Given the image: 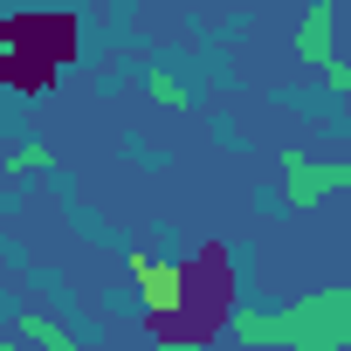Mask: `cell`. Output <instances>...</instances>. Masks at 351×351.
Here are the masks:
<instances>
[{
	"instance_id": "obj_13",
	"label": "cell",
	"mask_w": 351,
	"mask_h": 351,
	"mask_svg": "<svg viewBox=\"0 0 351 351\" xmlns=\"http://www.w3.org/2000/svg\"><path fill=\"white\" fill-rule=\"evenodd\" d=\"M0 351H14V337H0Z\"/></svg>"
},
{
	"instance_id": "obj_8",
	"label": "cell",
	"mask_w": 351,
	"mask_h": 351,
	"mask_svg": "<svg viewBox=\"0 0 351 351\" xmlns=\"http://www.w3.org/2000/svg\"><path fill=\"white\" fill-rule=\"evenodd\" d=\"M145 90H152V104H158V110H193V90L172 76V69H158V62L145 69Z\"/></svg>"
},
{
	"instance_id": "obj_10",
	"label": "cell",
	"mask_w": 351,
	"mask_h": 351,
	"mask_svg": "<svg viewBox=\"0 0 351 351\" xmlns=\"http://www.w3.org/2000/svg\"><path fill=\"white\" fill-rule=\"evenodd\" d=\"M337 193H351V131H344V152H337Z\"/></svg>"
},
{
	"instance_id": "obj_1",
	"label": "cell",
	"mask_w": 351,
	"mask_h": 351,
	"mask_svg": "<svg viewBox=\"0 0 351 351\" xmlns=\"http://www.w3.org/2000/svg\"><path fill=\"white\" fill-rule=\"evenodd\" d=\"M282 351H351V282L282 303Z\"/></svg>"
},
{
	"instance_id": "obj_5",
	"label": "cell",
	"mask_w": 351,
	"mask_h": 351,
	"mask_svg": "<svg viewBox=\"0 0 351 351\" xmlns=\"http://www.w3.org/2000/svg\"><path fill=\"white\" fill-rule=\"evenodd\" d=\"M228 337L241 351H282V310H234L228 317Z\"/></svg>"
},
{
	"instance_id": "obj_12",
	"label": "cell",
	"mask_w": 351,
	"mask_h": 351,
	"mask_svg": "<svg viewBox=\"0 0 351 351\" xmlns=\"http://www.w3.org/2000/svg\"><path fill=\"white\" fill-rule=\"evenodd\" d=\"M8 49H14V42H8V28H0V76H8Z\"/></svg>"
},
{
	"instance_id": "obj_4",
	"label": "cell",
	"mask_w": 351,
	"mask_h": 351,
	"mask_svg": "<svg viewBox=\"0 0 351 351\" xmlns=\"http://www.w3.org/2000/svg\"><path fill=\"white\" fill-rule=\"evenodd\" d=\"M289 49H296L310 69H324V62L337 56V8H330V0H310V8H303V21H296Z\"/></svg>"
},
{
	"instance_id": "obj_3",
	"label": "cell",
	"mask_w": 351,
	"mask_h": 351,
	"mask_svg": "<svg viewBox=\"0 0 351 351\" xmlns=\"http://www.w3.org/2000/svg\"><path fill=\"white\" fill-rule=\"evenodd\" d=\"M282 200L296 207V214H310V207H324L330 193H337V158H310V152H282Z\"/></svg>"
},
{
	"instance_id": "obj_6",
	"label": "cell",
	"mask_w": 351,
	"mask_h": 351,
	"mask_svg": "<svg viewBox=\"0 0 351 351\" xmlns=\"http://www.w3.org/2000/svg\"><path fill=\"white\" fill-rule=\"evenodd\" d=\"M21 337H28L35 351H83V337H76V330H62L56 317H35V310L21 317Z\"/></svg>"
},
{
	"instance_id": "obj_9",
	"label": "cell",
	"mask_w": 351,
	"mask_h": 351,
	"mask_svg": "<svg viewBox=\"0 0 351 351\" xmlns=\"http://www.w3.org/2000/svg\"><path fill=\"white\" fill-rule=\"evenodd\" d=\"M317 76H324V90H330V97H351V62H344V56H330Z\"/></svg>"
},
{
	"instance_id": "obj_11",
	"label": "cell",
	"mask_w": 351,
	"mask_h": 351,
	"mask_svg": "<svg viewBox=\"0 0 351 351\" xmlns=\"http://www.w3.org/2000/svg\"><path fill=\"white\" fill-rule=\"evenodd\" d=\"M158 351H221V344H180V337H165ZM228 351H241V344H228Z\"/></svg>"
},
{
	"instance_id": "obj_2",
	"label": "cell",
	"mask_w": 351,
	"mask_h": 351,
	"mask_svg": "<svg viewBox=\"0 0 351 351\" xmlns=\"http://www.w3.org/2000/svg\"><path fill=\"white\" fill-rule=\"evenodd\" d=\"M131 289L145 303V317H180L186 310V269L165 255H131Z\"/></svg>"
},
{
	"instance_id": "obj_7",
	"label": "cell",
	"mask_w": 351,
	"mask_h": 351,
	"mask_svg": "<svg viewBox=\"0 0 351 351\" xmlns=\"http://www.w3.org/2000/svg\"><path fill=\"white\" fill-rule=\"evenodd\" d=\"M49 165H56V152L42 138H28V145H14L8 158H0V180H35V172H49Z\"/></svg>"
}]
</instances>
